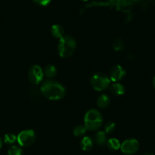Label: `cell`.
<instances>
[{
    "instance_id": "6da1fadb",
    "label": "cell",
    "mask_w": 155,
    "mask_h": 155,
    "mask_svg": "<svg viewBox=\"0 0 155 155\" xmlns=\"http://www.w3.org/2000/svg\"><path fill=\"white\" fill-rule=\"evenodd\" d=\"M41 93L50 100H59L65 95V89L61 83L49 80L44 82L40 88Z\"/></svg>"
},
{
    "instance_id": "7a4b0ae2",
    "label": "cell",
    "mask_w": 155,
    "mask_h": 155,
    "mask_svg": "<svg viewBox=\"0 0 155 155\" xmlns=\"http://www.w3.org/2000/svg\"><path fill=\"white\" fill-rule=\"evenodd\" d=\"M76 48V42L70 36H64L60 39L58 46V51L61 57L68 58L74 53Z\"/></svg>"
},
{
    "instance_id": "3957f363",
    "label": "cell",
    "mask_w": 155,
    "mask_h": 155,
    "mask_svg": "<svg viewBox=\"0 0 155 155\" xmlns=\"http://www.w3.org/2000/svg\"><path fill=\"white\" fill-rule=\"evenodd\" d=\"M103 118L100 112L97 110H88L84 117V126L87 130L95 131L98 130L102 125Z\"/></svg>"
},
{
    "instance_id": "277c9868",
    "label": "cell",
    "mask_w": 155,
    "mask_h": 155,
    "mask_svg": "<svg viewBox=\"0 0 155 155\" xmlns=\"http://www.w3.org/2000/svg\"><path fill=\"white\" fill-rule=\"evenodd\" d=\"M110 79L105 74L98 72L94 74L91 78V86L97 91H103L110 85Z\"/></svg>"
},
{
    "instance_id": "5b68a950",
    "label": "cell",
    "mask_w": 155,
    "mask_h": 155,
    "mask_svg": "<svg viewBox=\"0 0 155 155\" xmlns=\"http://www.w3.org/2000/svg\"><path fill=\"white\" fill-rule=\"evenodd\" d=\"M36 139V135L33 130H26L21 131L17 136L18 144L22 147H28L33 145Z\"/></svg>"
},
{
    "instance_id": "8992f818",
    "label": "cell",
    "mask_w": 155,
    "mask_h": 155,
    "mask_svg": "<svg viewBox=\"0 0 155 155\" xmlns=\"http://www.w3.org/2000/svg\"><path fill=\"white\" fill-rule=\"evenodd\" d=\"M43 71L39 65H33L28 71V80L32 84L37 85L43 78Z\"/></svg>"
},
{
    "instance_id": "52a82bcc",
    "label": "cell",
    "mask_w": 155,
    "mask_h": 155,
    "mask_svg": "<svg viewBox=\"0 0 155 155\" xmlns=\"http://www.w3.org/2000/svg\"><path fill=\"white\" fill-rule=\"evenodd\" d=\"M120 148L124 154H133L135 152H137V151L139 148V143L135 139H127L122 142Z\"/></svg>"
},
{
    "instance_id": "ba28073f",
    "label": "cell",
    "mask_w": 155,
    "mask_h": 155,
    "mask_svg": "<svg viewBox=\"0 0 155 155\" xmlns=\"http://www.w3.org/2000/svg\"><path fill=\"white\" fill-rule=\"evenodd\" d=\"M126 75V71L120 65H115L111 68L109 71V79L111 81L118 82Z\"/></svg>"
},
{
    "instance_id": "9c48e42d",
    "label": "cell",
    "mask_w": 155,
    "mask_h": 155,
    "mask_svg": "<svg viewBox=\"0 0 155 155\" xmlns=\"http://www.w3.org/2000/svg\"><path fill=\"white\" fill-rule=\"evenodd\" d=\"M94 145L92 139L89 136H85L81 141V148L83 151H90Z\"/></svg>"
},
{
    "instance_id": "30bf717a",
    "label": "cell",
    "mask_w": 155,
    "mask_h": 155,
    "mask_svg": "<svg viewBox=\"0 0 155 155\" xmlns=\"http://www.w3.org/2000/svg\"><path fill=\"white\" fill-rule=\"evenodd\" d=\"M110 91L113 95H122L125 93V87L119 83H114L111 85Z\"/></svg>"
},
{
    "instance_id": "8fae6325",
    "label": "cell",
    "mask_w": 155,
    "mask_h": 155,
    "mask_svg": "<svg viewBox=\"0 0 155 155\" xmlns=\"http://www.w3.org/2000/svg\"><path fill=\"white\" fill-rule=\"evenodd\" d=\"M51 34L54 37L62 39L64 36V29L62 26L55 24L51 27Z\"/></svg>"
},
{
    "instance_id": "7c38bea8",
    "label": "cell",
    "mask_w": 155,
    "mask_h": 155,
    "mask_svg": "<svg viewBox=\"0 0 155 155\" xmlns=\"http://www.w3.org/2000/svg\"><path fill=\"white\" fill-rule=\"evenodd\" d=\"M44 76L48 78H53L56 76L57 74V70L54 65H48L45 68L43 71Z\"/></svg>"
},
{
    "instance_id": "4fadbf2b",
    "label": "cell",
    "mask_w": 155,
    "mask_h": 155,
    "mask_svg": "<svg viewBox=\"0 0 155 155\" xmlns=\"http://www.w3.org/2000/svg\"><path fill=\"white\" fill-rule=\"evenodd\" d=\"M109 102H110V98L106 95H101L97 98V105L101 107V108H104V107H107L109 105Z\"/></svg>"
},
{
    "instance_id": "5bb4252c",
    "label": "cell",
    "mask_w": 155,
    "mask_h": 155,
    "mask_svg": "<svg viewBox=\"0 0 155 155\" xmlns=\"http://www.w3.org/2000/svg\"><path fill=\"white\" fill-rule=\"evenodd\" d=\"M95 142L100 146L105 145L106 142V133L103 131L98 132L95 136Z\"/></svg>"
},
{
    "instance_id": "9a60e30c",
    "label": "cell",
    "mask_w": 155,
    "mask_h": 155,
    "mask_svg": "<svg viewBox=\"0 0 155 155\" xmlns=\"http://www.w3.org/2000/svg\"><path fill=\"white\" fill-rule=\"evenodd\" d=\"M106 144H107V147L110 150H118L119 148H120L121 147V144H120L119 141L116 139H114V138H112V139H109V140L106 142Z\"/></svg>"
},
{
    "instance_id": "2e32d148",
    "label": "cell",
    "mask_w": 155,
    "mask_h": 155,
    "mask_svg": "<svg viewBox=\"0 0 155 155\" xmlns=\"http://www.w3.org/2000/svg\"><path fill=\"white\" fill-rule=\"evenodd\" d=\"M87 128L84 125H78L75 127V128L73 130V133L76 136H82L86 133Z\"/></svg>"
},
{
    "instance_id": "e0dca14e",
    "label": "cell",
    "mask_w": 155,
    "mask_h": 155,
    "mask_svg": "<svg viewBox=\"0 0 155 155\" xmlns=\"http://www.w3.org/2000/svg\"><path fill=\"white\" fill-rule=\"evenodd\" d=\"M8 154L9 155H23V151L20 147L13 145L9 149Z\"/></svg>"
},
{
    "instance_id": "ac0fdd59",
    "label": "cell",
    "mask_w": 155,
    "mask_h": 155,
    "mask_svg": "<svg viewBox=\"0 0 155 155\" xmlns=\"http://www.w3.org/2000/svg\"><path fill=\"white\" fill-rule=\"evenodd\" d=\"M17 140V136L15 135L12 134V133H8L5 136H4V142L6 144H9V145H12L14 144Z\"/></svg>"
},
{
    "instance_id": "d6986e66",
    "label": "cell",
    "mask_w": 155,
    "mask_h": 155,
    "mask_svg": "<svg viewBox=\"0 0 155 155\" xmlns=\"http://www.w3.org/2000/svg\"><path fill=\"white\" fill-rule=\"evenodd\" d=\"M124 48V42L122 39H116L113 42V48L115 51H120Z\"/></svg>"
},
{
    "instance_id": "ffe728a7",
    "label": "cell",
    "mask_w": 155,
    "mask_h": 155,
    "mask_svg": "<svg viewBox=\"0 0 155 155\" xmlns=\"http://www.w3.org/2000/svg\"><path fill=\"white\" fill-rule=\"evenodd\" d=\"M115 124L113 122H108L105 125L104 130L106 133H112L115 130Z\"/></svg>"
},
{
    "instance_id": "44dd1931",
    "label": "cell",
    "mask_w": 155,
    "mask_h": 155,
    "mask_svg": "<svg viewBox=\"0 0 155 155\" xmlns=\"http://www.w3.org/2000/svg\"><path fill=\"white\" fill-rule=\"evenodd\" d=\"M33 2H36V4L40 5L45 6L47 5L51 2V0H33Z\"/></svg>"
},
{
    "instance_id": "7402d4cb",
    "label": "cell",
    "mask_w": 155,
    "mask_h": 155,
    "mask_svg": "<svg viewBox=\"0 0 155 155\" xmlns=\"http://www.w3.org/2000/svg\"><path fill=\"white\" fill-rule=\"evenodd\" d=\"M40 93H41V91L40 92L37 89H32L31 92H30V96H32V97H33V98H37V97H39Z\"/></svg>"
},
{
    "instance_id": "603a6c76",
    "label": "cell",
    "mask_w": 155,
    "mask_h": 155,
    "mask_svg": "<svg viewBox=\"0 0 155 155\" xmlns=\"http://www.w3.org/2000/svg\"><path fill=\"white\" fill-rule=\"evenodd\" d=\"M2 141L1 138H0V148H2Z\"/></svg>"
},
{
    "instance_id": "cb8c5ba5",
    "label": "cell",
    "mask_w": 155,
    "mask_h": 155,
    "mask_svg": "<svg viewBox=\"0 0 155 155\" xmlns=\"http://www.w3.org/2000/svg\"><path fill=\"white\" fill-rule=\"evenodd\" d=\"M153 87L155 88V77H153Z\"/></svg>"
},
{
    "instance_id": "d4e9b609",
    "label": "cell",
    "mask_w": 155,
    "mask_h": 155,
    "mask_svg": "<svg viewBox=\"0 0 155 155\" xmlns=\"http://www.w3.org/2000/svg\"><path fill=\"white\" fill-rule=\"evenodd\" d=\"M144 155H153V154H144Z\"/></svg>"
},
{
    "instance_id": "484cf974",
    "label": "cell",
    "mask_w": 155,
    "mask_h": 155,
    "mask_svg": "<svg viewBox=\"0 0 155 155\" xmlns=\"http://www.w3.org/2000/svg\"><path fill=\"white\" fill-rule=\"evenodd\" d=\"M83 1H87V0H83Z\"/></svg>"
}]
</instances>
